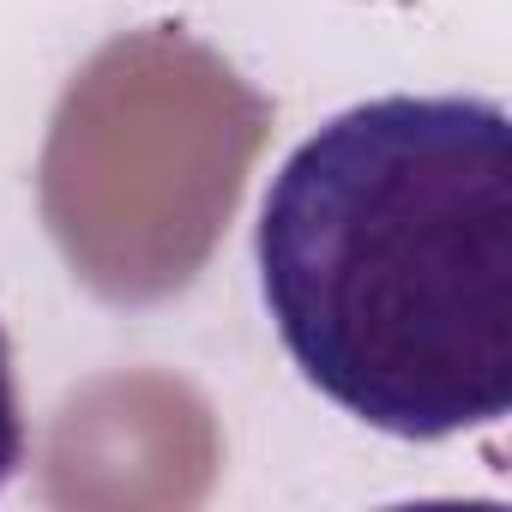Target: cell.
Returning <instances> with one entry per match:
<instances>
[{"instance_id":"1","label":"cell","mask_w":512,"mask_h":512,"mask_svg":"<svg viewBox=\"0 0 512 512\" xmlns=\"http://www.w3.org/2000/svg\"><path fill=\"white\" fill-rule=\"evenodd\" d=\"M284 356L392 440L512 410V121L494 97H374L308 133L253 229Z\"/></svg>"},{"instance_id":"2","label":"cell","mask_w":512,"mask_h":512,"mask_svg":"<svg viewBox=\"0 0 512 512\" xmlns=\"http://www.w3.org/2000/svg\"><path fill=\"white\" fill-rule=\"evenodd\" d=\"M25 398H19V368H13V338L0 326V488L25 464Z\"/></svg>"}]
</instances>
